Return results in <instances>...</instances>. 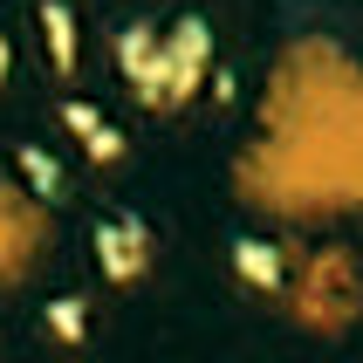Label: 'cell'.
<instances>
[{
    "label": "cell",
    "mask_w": 363,
    "mask_h": 363,
    "mask_svg": "<svg viewBox=\"0 0 363 363\" xmlns=\"http://www.w3.org/2000/svg\"><path fill=\"white\" fill-rule=\"evenodd\" d=\"M274 308L295 329H308V336H343V329H357L363 323V261L343 240H295Z\"/></svg>",
    "instance_id": "6da1fadb"
},
{
    "label": "cell",
    "mask_w": 363,
    "mask_h": 363,
    "mask_svg": "<svg viewBox=\"0 0 363 363\" xmlns=\"http://www.w3.org/2000/svg\"><path fill=\"white\" fill-rule=\"evenodd\" d=\"M62 123H69V138L82 144V158H89V164H103V172H110V164H123V151H130V144H123V130L103 117L96 103H62Z\"/></svg>",
    "instance_id": "8992f818"
},
{
    "label": "cell",
    "mask_w": 363,
    "mask_h": 363,
    "mask_svg": "<svg viewBox=\"0 0 363 363\" xmlns=\"http://www.w3.org/2000/svg\"><path fill=\"white\" fill-rule=\"evenodd\" d=\"M55 261V213L35 199L14 172H0V295L41 281V267Z\"/></svg>",
    "instance_id": "7a4b0ae2"
},
{
    "label": "cell",
    "mask_w": 363,
    "mask_h": 363,
    "mask_svg": "<svg viewBox=\"0 0 363 363\" xmlns=\"http://www.w3.org/2000/svg\"><path fill=\"white\" fill-rule=\"evenodd\" d=\"M35 21H41V41H48V69L76 76V14H69V0H41Z\"/></svg>",
    "instance_id": "ba28073f"
},
{
    "label": "cell",
    "mask_w": 363,
    "mask_h": 363,
    "mask_svg": "<svg viewBox=\"0 0 363 363\" xmlns=\"http://www.w3.org/2000/svg\"><path fill=\"white\" fill-rule=\"evenodd\" d=\"M7 76H14V48H7V35H0V89H7Z\"/></svg>",
    "instance_id": "30bf717a"
},
{
    "label": "cell",
    "mask_w": 363,
    "mask_h": 363,
    "mask_svg": "<svg viewBox=\"0 0 363 363\" xmlns=\"http://www.w3.org/2000/svg\"><path fill=\"white\" fill-rule=\"evenodd\" d=\"M288 233H240V240H233V254H226V261H233V281L247 288V295H267V302H274V295H281V274H288Z\"/></svg>",
    "instance_id": "5b68a950"
},
{
    "label": "cell",
    "mask_w": 363,
    "mask_h": 363,
    "mask_svg": "<svg viewBox=\"0 0 363 363\" xmlns=\"http://www.w3.org/2000/svg\"><path fill=\"white\" fill-rule=\"evenodd\" d=\"M213 76V28L199 14H179L172 28H158V69H151V89H144V110H185V103L206 89Z\"/></svg>",
    "instance_id": "3957f363"
},
{
    "label": "cell",
    "mask_w": 363,
    "mask_h": 363,
    "mask_svg": "<svg viewBox=\"0 0 363 363\" xmlns=\"http://www.w3.org/2000/svg\"><path fill=\"white\" fill-rule=\"evenodd\" d=\"M96 267L110 288H138L144 274H151V261H158V233H151V220H138V213H110V220H96Z\"/></svg>",
    "instance_id": "277c9868"
},
{
    "label": "cell",
    "mask_w": 363,
    "mask_h": 363,
    "mask_svg": "<svg viewBox=\"0 0 363 363\" xmlns=\"http://www.w3.org/2000/svg\"><path fill=\"white\" fill-rule=\"evenodd\" d=\"M41 329H48L62 350H76L82 336H89V302H82V295H55V302L41 308Z\"/></svg>",
    "instance_id": "9c48e42d"
},
{
    "label": "cell",
    "mask_w": 363,
    "mask_h": 363,
    "mask_svg": "<svg viewBox=\"0 0 363 363\" xmlns=\"http://www.w3.org/2000/svg\"><path fill=\"white\" fill-rule=\"evenodd\" d=\"M151 69H158V28H151V21L117 28V76H123V89L138 103H144V89H151Z\"/></svg>",
    "instance_id": "52a82bcc"
}]
</instances>
